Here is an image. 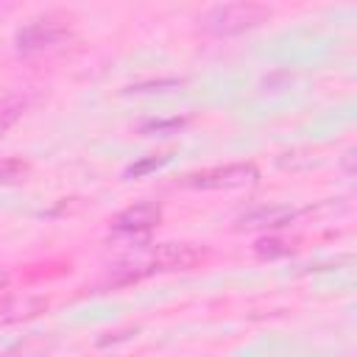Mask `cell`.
<instances>
[{
    "label": "cell",
    "instance_id": "1",
    "mask_svg": "<svg viewBox=\"0 0 357 357\" xmlns=\"http://www.w3.org/2000/svg\"><path fill=\"white\" fill-rule=\"evenodd\" d=\"M268 20H271V8L265 3L243 0V3H220V6H212L201 17V25L212 36H237V33H245V31L268 22Z\"/></svg>",
    "mask_w": 357,
    "mask_h": 357
},
{
    "label": "cell",
    "instance_id": "2",
    "mask_svg": "<svg viewBox=\"0 0 357 357\" xmlns=\"http://www.w3.org/2000/svg\"><path fill=\"white\" fill-rule=\"evenodd\" d=\"M257 178H259L257 167L240 162V165H223V167H209V170L192 173L184 178V184L195 187V190H234V187L254 184Z\"/></svg>",
    "mask_w": 357,
    "mask_h": 357
},
{
    "label": "cell",
    "instance_id": "3",
    "mask_svg": "<svg viewBox=\"0 0 357 357\" xmlns=\"http://www.w3.org/2000/svg\"><path fill=\"white\" fill-rule=\"evenodd\" d=\"M67 20H59V17H42V20H33L28 22L25 28L17 31V50L22 53H36V50H45V47H53L59 39L67 36Z\"/></svg>",
    "mask_w": 357,
    "mask_h": 357
},
{
    "label": "cell",
    "instance_id": "4",
    "mask_svg": "<svg viewBox=\"0 0 357 357\" xmlns=\"http://www.w3.org/2000/svg\"><path fill=\"white\" fill-rule=\"evenodd\" d=\"M159 218H162V206H159V204H153V201H139V204L123 209V212L114 218L112 229H114V234H148V231L159 223Z\"/></svg>",
    "mask_w": 357,
    "mask_h": 357
},
{
    "label": "cell",
    "instance_id": "5",
    "mask_svg": "<svg viewBox=\"0 0 357 357\" xmlns=\"http://www.w3.org/2000/svg\"><path fill=\"white\" fill-rule=\"evenodd\" d=\"M201 257H204V251H198L190 243H165L153 251L148 268L151 271H184V268L198 265Z\"/></svg>",
    "mask_w": 357,
    "mask_h": 357
},
{
    "label": "cell",
    "instance_id": "6",
    "mask_svg": "<svg viewBox=\"0 0 357 357\" xmlns=\"http://www.w3.org/2000/svg\"><path fill=\"white\" fill-rule=\"evenodd\" d=\"M47 310V298L45 296H33V293H22V296H8L0 301V326L6 324H20V321H31L36 315H42Z\"/></svg>",
    "mask_w": 357,
    "mask_h": 357
},
{
    "label": "cell",
    "instance_id": "7",
    "mask_svg": "<svg viewBox=\"0 0 357 357\" xmlns=\"http://www.w3.org/2000/svg\"><path fill=\"white\" fill-rule=\"evenodd\" d=\"M296 218V212L284 204H273V206H257L251 212H245L243 218H237V226L240 229H276V226H284Z\"/></svg>",
    "mask_w": 357,
    "mask_h": 357
},
{
    "label": "cell",
    "instance_id": "8",
    "mask_svg": "<svg viewBox=\"0 0 357 357\" xmlns=\"http://www.w3.org/2000/svg\"><path fill=\"white\" fill-rule=\"evenodd\" d=\"M145 273H151L148 262H120V265H109V268H106V273L100 276L98 287H100V290L126 287V284H134V282H139Z\"/></svg>",
    "mask_w": 357,
    "mask_h": 357
},
{
    "label": "cell",
    "instance_id": "9",
    "mask_svg": "<svg viewBox=\"0 0 357 357\" xmlns=\"http://www.w3.org/2000/svg\"><path fill=\"white\" fill-rule=\"evenodd\" d=\"M290 251H293V243H284V240H276V237L257 240V245H254V254L262 257V259H276V257H284Z\"/></svg>",
    "mask_w": 357,
    "mask_h": 357
},
{
    "label": "cell",
    "instance_id": "10",
    "mask_svg": "<svg viewBox=\"0 0 357 357\" xmlns=\"http://www.w3.org/2000/svg\"><path fill=\"white\" fill-rule=\"evenodd\" d=\"M22 112H25V100H20V98H11V100L0 103V137L20 120Z\"/></svg>",
    "mask_w": 357,
    "mask_h": 357
},
{
    "label": "cell",
    "instance_id": "11",
    "mask_svg": "<svg viewBox=\"0 0 357 357\" xmlns=\"http://www.w3.org/2000/svg\"><path fill=\"white\" fill-rule=\"evenodd\" d=\"M28 176V165L22 159H0V184H17Z\"/></svg>",
    "mask_w": 357,
    "mask_h": 357
},
{
    "label": "cell",
    "instance_id": "12",
    "mask_svg": "<svg viewBox=\"0 0 357 357\" xmlns=\"http://www.w3.org/2000/svg\"><path fill=\"white\" fill-rule=\"evenodd\" d=\"M184 117H165V120H151L142 126V134H159V137H167V134H178L184 128Z\"/></svg>",
    "mask_w": 357,
    "mask_h": 357
},
{
    "label": "cell",
    "instance_id": "13",
    "mask_svg": "<svg viewBox=\"0 0 357 357\" xmlns=\"http://www.w3.org/2000/svg\"><path fill=\"white\" fill-rule=\"evenodd\" d=\"M167 162H170V153L145 156V159H139V162H134V165L126 167V178H139V176H145V173H151V170H156V167H162V165H167Z\"/></svg>",
    "mask_w": 357,
    "mask_h": 357
},
{
    "label": "cell",
    "instance_id": "14",
    "mask_svg": "<svg viewBox=\"0 0 357 357\" xmlns=\"http://www.w3.org/2000/svg\"><path fill=\"white\" fill-rule=\"evenodd\" d=\"M165 86H181V81H159V84H139V86H131V92H145V89H165Z\"/></svg>",
    "mask_w": 357,
    "mask_h": 357
},
{
    "label": "cell",
    "instance_id": "15",
    "mask_svg": "<svg viewBox=\"0 0 357 357\" xmlns=\"http://www.w3.org/2000/svg\"><path fill=\"white\" fill-rule=\"evenodd\" d=\"M6 284H8V273H6V271H0V290H3Z\"/></svg>",
    "mask_w": 357,
    "mask_h": 357
}]
</instances>
